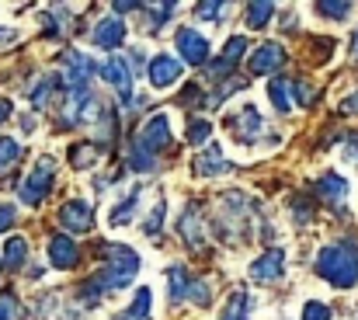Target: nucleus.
I'll return each mask as SVG.
<instances>
[{"mask_svg": "<svg viewBox=\"0 0 358 320\" xmlns=\"http://www.w3.org/2000/svg\"><path fill=\"white\" fill-rule=\"evenodd\" d=\"M178 233L181 240L192 247V251H202L206 247V216H202V202H188L181 216H178Z\"/></svg>", "mask_w": 358, "mask_h": 320, "instance_id": "obj_8", "label": "nucleus"}, {"mask_svg": "<svg viewBox=\"0 0 358 320\" xmlns=\"http://www.w3.org/2000/svg\"><path fill=\"white\" fill-rule=\"evenodd\" d=\"M195 14H199V21H223L220 14H223V4H195Z\"/></svg>", "mask_w": 358, "mask_h": 320, "instance_id": "obj_42", "label": "nucleus"}, {"mask_svg": "<svg viewBox=\"0 0 358 320\" xmlns=\"http://www.w3.org/2000/svg\"><path fill=\"white\" fill-rule=\"evenodd\" d=\"M59 226L66 230V237L87 233V230L94 226V209H91L84 199H70V202H63V209H59Z\"/></svg>", "mask_w": 358, "mask_h": 320, "instance_id": "obj_13", "label": "nucleus"}, {"mask_svg": "<svg viewBox=\"0 0 358 320\" xmlns=\"http://www.w3.org/2000/svg\"><path fill=\"white\" fill-rule=\"evenodd\" d=\"M98 77L108 81V84L119 91V105L125 108V111H132V108L139 105V102H136V91H132V63H129L125 56L115 53L105 67H98Z\"/></svg>", "mask_w": 358, "mask_h": 320, "instance_id": "obj_6", "label": "nucleus"}, {"mask_svg": "<svg viewBox=\"0 0 358 320\" xmlns=\"http://www.w3.org/2000/svg\"><path fill=\"white\" fill-rule=\"evenodd\" d=\"M136 143H139L143 150H150L153 157H157L160 150H167V146H171V122H167V115H164V111L150 115V118L143 122V129H139Z\"/></svg>", "mask_w": 358, "mask_h": 320, "instance_id": "obj_9", "label": "nucleus"}, {"mask_svg": "<svg viewBox=\"0 0 358 320\" xmlns=\"http://www.w3.org/2000/svg\"><path fill=\"white\" fill-rule=\"evenodd\" d=\"M317 275L327 279L334 289H355L358 286V244L355 240H334L317 251Z\"/></svg>", "mask_w": 358, "mask_h": 320, "instance_id": "obj_1", "label": "nucleus"}, {"mask_svg": "<svg viewBox=\"0 0 358 320\" xmlns=\"http://www.w3.org/2000/svg\"><path fill=\"white\" fill-rule=\"evenodd\" d=\"M139 195H143V185H136V188L122 199L119 206L112 209L108 223H112V226H125V223H132V219H136V209H139Z\"/></svg>", "mask_w": 358, "mask_h": 320, "instance_id": "obj_24", "label": "nucleus"}, {"mask_svg": "<svg viewBox=\"0 0 358 320\" xmlns=\"http://www.w3.org/2000/svg\"><path fill=\"white\" fill-rule=\"evenodd\" d=\"M174 42H178V53H181V60L188 67H202L209 60V39L199 35L195 28H178V39Z\"/></svg>", "mask_w": 358, "mask_h": 320, "instance_id": "obj_14", "label": "nucleus"}, {"mask_svg": "<svg viewBox=\"0 0 358 320\" xmlns=\"http://www.w3.org/2000/svg\"><path fill=\"white\" fill-rule=\"evenodd\" d=\"M98 254H101V275L108 282V289H125L136 275H139V254L129 247V244H98Z\"/></svg>", "mask_w": 358, "mask_h": 320, "instance_id": "obj_2", "label": "nucleus"}, {"mask_svg": "<svg viewBox=\"0 0 358 320\" xmlns=\"http://www.w3.org/2000/svg\"><path fill=\"white\" fill-rule=\"evenodd\" d=\"M125 167H129V171H136V174H150V171H157V157H153L150 150H143V146L132 139L129 157H125Z\"/></svg>", "mask_w": 358, "mask_h": 320, "instance_id": "obj_28", "label": "nucleus"}, {"mask_svg": "<svg viewBox=\"0 0 358 320\" xmlns=\"http://www.w3.org/2000/svg\"><path fill=\"white\" fill-rule=\"evenodd\" d=\"M52 181H56V160L52 157H42L31 167V174L24 178V185L17 188V199L24 206H42V199L52 192Z\"/></svg>", "mask_w": 358, "mask_h": 320, "instance_id": "obj_5", "label": "nucleus"}, {"mask_svg": "<svg viewBox=\"0 0 358 320\" xmlns=\"http://www.w3.org/2000/svg\"><path fill=\"white\" fill-rule=\"evenodd\" d=\"M303 320H331V307L320 303V300H310V303L303 307Z\"/></svg>", "mask_w": 358, "mask_h": 320, "instance_id": "obj_41", "label": "nucleus"}, {"mask_svg": "<svg viewBox=\"0 0 358 320\" xmlns=\"http://www.w3.org/2000/svg\"><path fill=\"white\" fill-rule=\"evenodd\" d=\"M352 60H358V32L352 35Z\"/></svg>", "mask_w": 358, "mask_h": 320, "instance_id": "obj_49", "label": "nucleus"}, {"mask_svg": "<svg viewBox=\"0 0 358 320\" xmlns=\"http://www.w3.org/2000/svg\"><path fill=\"white\" fill-rule=\"evenodd\" d=\"M250 279L257 286H275L285 279V251L282 247H268L254 265H250Z\"/></svg>", "mask_w": 358, "mask_h": 320, "instance_id": "obj_10", "label": "nucleus"}, {"mask_svg": "<svg viewBox=\"0 0 358 320\" xmlns=\"http://www.w3.org/2000/svg\"><path fill=\"white\" fill-rule=\"evenodd\" d=\"M21 125H24V132H35V118H31V115H24Z\"/></svg>", "mask_w": 358, "mask_h": 320, "instance_id": "obj_48", "label": "nucleus"}, {"mask_svg": "<svg viewBox=\"0 0 358 320\" xmlns=\"http://www.w3.org/2000/svg\"><path fill=\"white\" fill-rule=\"evenodd\" d=\"M59 91H66L63 77H59V74H45V77L31 88V108H35V111L49 108L52 102H56V95H59Z\"/></svg>", "mask_w": 358, "mask_h": 320, "instance_id": "obj_20", "label": "nucleus"}, {"mask_svg": "<svg viewBox=\"0 0 358 320\" xmlns=\"http://www.w3.org/2000/svg\"><path fill=\"white\" fill-rule=\"evenodd\" d=\"M209 136H213V125H209L206 118H192V125H188V136H185V139H188L192 146H199V143H206Z\"/></svg>", "mask_w": 358, "mask_h": 320, "instance_id": "obj_36", "label": "nucleus"}, {"mask_svg": "<svg viewBox=\"0 0 358 320\" xmlns=\"http://www.w3.org/2000/svg\"><path fill=\"white\" fill-rule=\"evenodd\" d=\"M234 171V164L230 160H223V150L213 143V146H206L199 157H195V174L199 178H223V174H230Z\"/></svg>", "mask_w": 358, "mask_h": 320, "instance_id": "obj_18", "label": "nucleus"}, {"mask_svg": "<svg viewBox=\"0 0 358 320\" xmlns=\"http://www.w3.org/2000/svg\"><path fill=\"white\" fill-rule=\"evenodd\" d=\"M150 307H153V293L143 286V289H136L132 303H129L115 320H150Z\"/></svg>", "mask_w": 358, "mask_h": 320, "instance_id": "obj_25", "label": "nucleus"}, {"mask_svg": "<svg viewBox=\"0 0 358 320\" xmlns=\"http://www.w3.org/2000/svg\"><path fill=\"white\" fill-rule=\"evenodd\" d=\"M178 105L181 108H206V95H202V88H199V84H188V88L181 91Z\"/></svg>", "mask_w": 358, "mask_h": 320, "instance_id": "obj_38", "label": "nucleus"}, {"mask_svg": "<svg viewBox=\"0 0 358 320\" xmlns=\"http://www.w3.org/2000/svg\"><path fill=\"white\" fill-rule=\"evenodd\" d=\"M268 102L278 115H289V108H292V77H271L268 81Z\"/></svg>", "mask_w": 358, "mask_h": 320, "instance_id": "obj_22", "label": "nucleus"}, {"mask_svg": "<svg viewBox=\"0 0 358 320\" xmlns=\"http://www.w3.org/2000/svg\"><path fill=\"white\" fill-rule=\"evenodd\" d=\"M292 219H296L299 226H310V223H313V202H310L306 195H296V199H292Z\"/></svg>", "mask_w": 358, "mask_h": 320, "instance_id": "obj_35", "label": "nucleus"}, {"mask_svg": "<svg viewBox=\"0 0 358 320\" xmlns=\"http://www.w3.org/2000/svg\"><path fill=\"white\" fill-rule=\"evenodd\" d=\"M247 46H250V42H247L243 35H230L227 46H223V56H220V60L230 63V67H237L240 60H243V53H247Z\"/></svg>", "mask_w": 358, "mask_h": 320, "instance_id": "obj_30", "label": "nucleus"}, {"mask_svg": "<svg viewBox=\"0 0 358 320\" xmlns=\"http://www.w3.org/2000/svg\"><path fill=\"white\" fill-rule=\"evenodd\" d=\"M345 160H348V164H358V132H352V139L345 143Z\"/></svg>", "mask_w": 358, "mask_h": 320, "instance_id": "obj_44", "label": "nucleus"}, {"mask_svg": "<svg viewBox=\"0 0 358 320\" xmlns=\"http://www.w3.org/2000/svg\"><path fill=\"white\" fill-rule=\"evenodd\" d=\"M101 160V150H98V143L91 139V143H73L70 146V164L77 167V171H87V167H94Z\"/></svg>", "mask_w": 358, "mask_h": 320, "instance_id": "obj_27", "label": "nucleus"}, {"mask_svg": "<svg viewBox=\"0 0 358 320\" xmlns=\"http://www.w3.org/2000/svg\"><path fill=\"white\" fill-rule=\"evenodd\" d=\"M17 317V296L14 289H3L0 293V320H14Z\"/></svg>", "mask_w": 358, "mask_h": 320, "instance_id": "obj_39", "label": "nucleus"}, {"mask_svg": "<svg viewBox=\"0 0 358 320\" xmlns=\"http://www.w3.org/2000/svg\"><path fill=\"white\" fill-rule=\"evenodd\" d=\"M275 18V4H268V0H254V4H243V21H247V28H264L268 21Z\"/></svg>", "mask_w": 358, "mask_h": 320, "instance_id": "obj_26", "label": "nucleus"}, {"mask_svg": "<svg viewBox=\"0 0 358 320\" xmlns=\"http://www.w3.org/2000/svg\"><path fill=\"white\" fill-rule=\"evenodd\" d=\"M63 14H66V7H52V11H45L42 25H45L49 35H59V32H66V28L73 25V18H63Z\"/></svg>", "mask_w": 358, "mask_h": 320, "instance_id": "obj_31", "label": "nucleus"}, {"mask_svg": "<svg viewBox=\"0 0 358 320\" xmlns=\"http://www.w3.org/2000/svg\"><path fill=\"white\" fill-rule=\"evenodd\" d=\"M24 261H28V240H24V237H10V240L3 244L0 265H3L7 272H17V268H21Z\"/></svg>", "mask_w": 358, "mask_h": 320, "instance_id": "obj_23", "label": "nucleus"}, {"mask_svg": "<svg viewBox=\"0 0 358 320\" xmlns=\"http://www.w3.org/2000/svg\"><path fill=\"white\" fill-rule=\"evenodd\" d=\"M10 111H14V105H10L7 98H0V122H3V118H10Z\"/></svg>", "mask_w": 358, "mask_h": 320, "instance_id": "obj_47", "label": "nucleus"}, {"mask_svg": "<svg viewBox=\"0 0 358 320\" xmlns=\"http://www.w3.org/2000/svg\"><path fill=\"white\" fill-rule=\"evenodd\" d=\"M59 60H63V67H66V74H59L63 84H66V91H87L91 81L98 77V63H94L87 53H80V49H63Z\"/></svg>", "mask_w": 358, "mask_h": 320, "instance_id": "obj_7", "label": "nucleus"}, {"mask_svg": "<svg viewBox=\"0 0 358 320\" xmlns=\"http://www.w3.org/2000/svg\"><path fill=\"white\" fill-rule=\"evenodd\" d=\"M14 219H17V213H14V206L0 202V233H7V230L14 226Z\"/></svg>", "mask_w": 358, "mask_h": 320, "instance_id": "obj_43", "label": "nucleus"}, {"mask_svg": "<svg viewBox=\"0 0 358 320\" xmlns=\"http://www.w3.org/2000/svg\"><path fill=\"white\" fill-rule=\"evenodd\" d=\"M313 98H317V91L306 84V81H292V102H299V105H313Z\"/></svg>", "mask_w": 358, "mask_h": 320, "instance_id": "obj_40", "label": "nucleus"}, {"mask_svg": "<svg viewBox=\"0 0 358 320\" xmlns=\"http://www.w3.org/2000/svg\"><path fill=\"white\" fill-rule=\"evenodd\" d=\"M247 195H240V192H227L223 195V209H220V216H216V233L227 240V244H247Z\"/></svg>", "mask_w": 358, "mask_h": 320, "instance_id": "obj_3", "label": "nucleus"}, {"mask_svg": "<svg viewBox=\"0 0 358 320\" xmlns=\"http://www.w3.org/2000/svg\"><path fill=\"white\" fill-rule=\"evenodd\" d=\"M108 293H112V289H108L105 275H101V272H94L91 279H84V282H80V289L73 293V300H77L84 310H94V307H98V303H101Z\"/></svg>", "mask_w": 358, "mask_h": 320, "instance_id": "obj_19", "label": "nucleus"}, {"mask_svg": "<svg viewBox=\"0 0 358 320\" xmlns=\"http://www.w3.org/2000/svg\"><path fill=\"white\" fill-rule=\"evenodd\" d=\"M341 111H358V91H355V95H348V98H345V105H341Z\"/></svg>", "mask_w": 358, "mask_h": 320, "instance_id": "obj_46", "label": "nucleus"}, {"mask_svg": "<svg viewBox=\"0 0 358 320\" xmlns=\"http://www.w3.org/2000/svg\"><path fill=\"white\" fill-rule=\"evenodd\" d=\"M348 181L338 174V171H324V178L317 181V195L324 199V202H331V206H341L345 202V195H348Z\"/></svg>", "mask_w": 358, "mask_h": 320, "instance_id": "obj_21", "label": "nucleus"}, {"mask_svg": "<svg viewBox=\"0 0 358 320\" xmlns=\"http://www.w3.org/2000/svg\"><path fill=\"white\" fill-rule=\"evenodd\" d=\"M230 129H234V139L243 146H254L264 132V122H261V111L254 105H240V111L230 118Z\"/></svg>", "mask_w": 358, "mask_h": 320, "instance_id": "obj_12", "label": "nucleus"}, {"mask_svg": "<svg viewBox=\"0 0 358 320\" xmlns=\"http://www.w3.org/2000/svg\"><path fill=\"white\" fill-rule=\"evenodd\" d=\"M317 14H324L331 21H345L352 14V4H331V0H324V4H317Z\"/></svg>", "mask_w": 358, "mask_h": 320, "instance_id": "obj_37", "label": "nucleus"}, {"mask_svg": "<svg viewBox=\"0 0 358 320\" xmlns=\"http://www.w3.org/2000/svg\"><path fill=\"white\" fill-rule=\"evenodd\" d=\"M247 307H250V296L247 293H234L220 320H247Z\"/></svg>", "mask_w": 358, "mask_h": 320, "instance_id": "obj_32", "label": "nucleus"}, {"mask_svg": "<svg viewBox=\"0 0 358 320\" xmlns=\"http://www.w3.org/2000/svg\"><path fill=\"white\" fill-rule=\"evenodd\" d=\"M136 11H143V4H136V0H119L115 4V14H136Z\"/></svg>", "mask_w": 358, "mask_h": 320, "instance_id": "obj_45", "label": "nucleus"}, {"mask_svg": "<svg viewBox=\"0 0 358 320\" xmlns=\"http://www.w3.org/2000/svg\"><path fill=\"white\" fill-rule=\"evenodd\" d=\"M17 160H21V143L10 139V136H0V174H3L7 167H14Z\"/></svg>", "mask_w": 358, "mask_h": 320, "instance_id": "obj_29", "label": "nucleus"}, {"mask_svg": "<svg viewBox=\"0 0 358 320\" xmlns=\"http://www.w3.org/2000/svg\"><path fill=\"white\" fill-rule=\"evenodd\" d=\"M125 21L122 18H101L98 25H94V32H91V39H94V46L98 49H105V53H115L122 42H125Z\"/></svg>", "mask_w": 358, "mask_h": 320, "instance_id": "obj_16", "label": "nucleus"}, {"mask_svg": "<svg viewBox=\"0 0 358 320\" xmlns=\"http://www.w3.org/2000/svg\"><path fill=\"white\" fill-rule=\"evenodd\" d=\"M167 286H171V300L174 303H195V307H209L213 303V286L199 275H192L185 265H171L167 268Z\"/></svg>", "mask_w": 358, "mask_h": 320, "instance_id": "obj_4", "label": "nucleus"}, {"mask_svg": "<svg viewBox=\"0 0 358 320\" xmlns=\"http://www.w3.org/2000/svg\"><path fill=\"white\" fill-rule=\"evenodd\" d=\"M150 84L157 88V91H164V88H171L178 77H181V63L174 60V56H164V53H157L153 60H150Z\"/></svg>", "mask_w": 358, "mask_h": 320, "instance_id": "obj_17", "label": "nucleus"}, {"mask_svg": "<svg viewBox=\"0 0 358 320\" xmlns=\"http://www.w3.org/2000/svg\"><path fill=\"white\" fill-rule=\"evenodd\" d=\"M77 261H80L77 240L66 237V233H52V237H49V265H52L56 272H70Z\"/></svg>", "mask_w": 358, "mask_h": 320, "instance_id": "obj_15", "label": "nucleus"}, {"mask_svg": "<svg viewBox=\"0 0 358 320\" xmlns=\"http://www.w3.org/2000/svg\"><path fill=\"white\" fill-rule=\"evenodd\" d=\"M178 11V4H160V7H150V21H146V28L150 32H160L167 21H171V14Z\"/></svg>", "mask_w": 358, "mask_h": 320, "instance_id": "obj_34", "label": "nucleus"}, {"mask_svg": "<svg viewBox=\"0 0 358 320\" xmlns=\"http://www.w3.org/2000/svg\"><path fill=\"white\" fill-rule=\"evenodd\" d=\"M143 233L146 237H160L164 233V199H157V206L150 209L146 223H143Z\"/></svg>", "mask_w": 358, "mask_h": 320, "instance_id": "obj_33", "label": "nucleus"}, {"mask_svg": "<svg viewBox=\"0 0 358 320\" xmlns=\"http://www.w3.org/2000/svg\"><path fill=\"white\" fill-rule=\"evenodd\" d=\"M282 67H285V49H282V42H261V46L254 49L250 63H247L250 77H268V74H278Z\"/></svg>", "mask_w": 358, "mask_h": 320, "instance_id": "obj_11", "label": "nucleus"}]
</instances>
